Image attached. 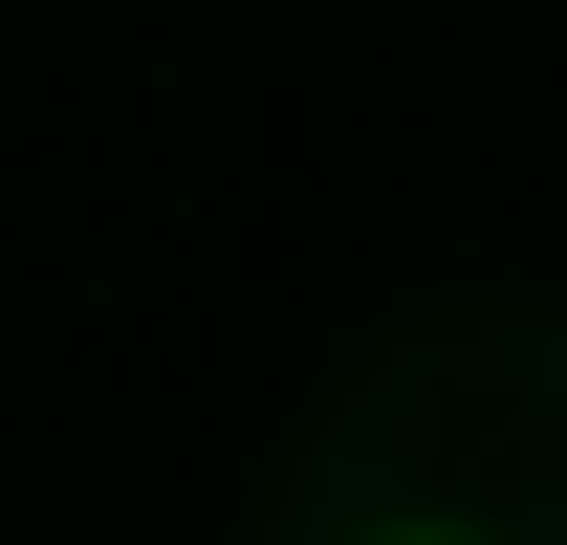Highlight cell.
<instances>
[{"label":"cell","mask_w":567,"mask_h":545,"mask_svg":"<svg viewBox=\"0 0 567 545\" xmlns=\"http://www.w3.org/2000/svg\"><path fill=\"white\" fill-rule=\"evenodd\" d=\"M371 545H481V524H371Z\"/></svg>","instance_id":"cell-1"}]
</instances>
